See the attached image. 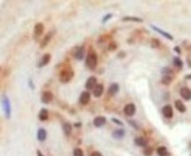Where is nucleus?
Here are the masks:
<instances>
[{
	"label": "nucleus",
	"instance_id": "nucleus-7",
	"mask_svg": "<svg viewBox=\"0 0 191 156\" xmlns=\"http://www.w3.org/2000/svg\"><path fill=\"white\" fill-rule=\"evenodd\" d=\"M54 99V95L52 94V92L50 91H45L42 93V97H41V101L42 103L44 104H48L50 103Z\"/></svg>",
	"mask_w": 191,
	"mask_h": 156
},
{
	"label": "nucleus",
	"instance_id": "nucleus-30",
	"mask_svg": "<svg viewBox=\"0 0 191 156\" xmlns=\"http://www.w3.org/2000/svg\"><path fill=\"white\" fill-rule=\"evenodd\" d=\"M117 47H118V45H117V43H116V42H110L108 43V50L111 52L116 51L117 50Z\"/></svg>",
	"mask_w": 191,
	"mask_h": 156
},
{
	"label": "nucleus",
	"instance_id": "nucleus-28",
	"mask_svg": "<svg viewBox=\"0 0 191 156\" xmlns=\"http://www.w3.org/2000/svg\"><path fill=\"white\" fill-rule=\"evenodd\" d=\"M143 154L144 156H151L153 154V148L151 146H147L146 147H144L143 151Z\"/></svg>",
	"mask_w": 191,
	"mask_h": 156
},
{
	"label": "nucleus",
	"instance_id": "nucleus-16",
	"mask_svg": "<svg viewBox=\"0 0 191 156\" xmlns=\"http://www.w3.org/2000/svg\"><path fill=\"white\" fill-rule=\"evenodd\" d=\"M52 36H53L52 32H49L48 34H47L43 37V39L42 40V42H41V43H40V48H41V49H44L45 47L48 46L49 42H50L51 39H52Z\"/></svg>",
	"mask_w": 191,
	"mask_h": 156
},
{
	"label": "nucleus",
	"instance_id": "nucleus-20",
	"mask_svg": "<svg viewBox=\"0 0 191 156\" xmlns=\"http://www.w3.org/2000/svg\"><path fill=\"white\" fill-rule=\"evenodd\" d=\"M46 138H47V131L44 128H40L37 131V139L40 142H43L45 141Z\"/></svg>",
	"mask_w": 191,
	"mask_h": 156
},
{
	"label": "nucleus",
	"instance_id": "nucleus-19",
	"mask_svg": "<svg viewBox=\"0 0 191 156\" xmlns=\"http://www.w3.org/2000/svg\"><path fill=\"white\" fill-rule=\"evenodd\" d=\"M134 143L136 144V146H140V147H146L147 146V139L143 137H138L134 139Z\"/></svg>",
	"mask_w": 191,
	"mask_h": 156
},
{
	"label": "nucleus",
	"instance_id": "nucleus-4",
	"mask_svg": "<svg viewBox=\"0 0 191 156\" xmlns=\"http://www.w3.org/2000/svg\"><path fill=\"white\" fill-rule=\"evenodd\" d=\"M44 30L45 26L43 23L37 22L34 26V38H39L40 36H42L44 33Z\"/></svg>",
	"mask_w": 191,
	"mask_h": 156
},
{
	"label": "nucleus",
	"instance_id": "nucleus-34",
	"mask_svg": "<svg viewBox=\"0 0 191 156\" xmlns=\"http://www.w3.org/2000/svg\"><path fill=\"white\" fill-rule=\"evenodd\" d=\"M111 121H112L114 124L117 125H120V126H123V123H122L121 120H119V119L116 118V117H112V118H111Z\"/></svg>",
	"mask_w": 191,
	"mask_h": 156
},
{
	"label": "nucleus",
	"instance_id": "nucleus-40",
	"mask_svg": "<svg viewBox=\"0 0 191 156\" xmlns=\"http://www.w3.org/2000/svg\"><path fill=\"white\" fill-rule=\"evenodd\" d=\"M36 154H37V156H44L40 150H37V151H36Z\"/></svg>",
	"mask_w": 191,
	"mask_h": 156
},
{
	"label": "nucleus",
	"instance_id": "nucleus-2",
	"mask_svg": "<svg viewBox=\"0 0 191 156\" xmlns=\"http://www.w3.org/2000/svg\"><path fill=\"white\" fill-rule=\"evenodd\" d=\"M98 64V55L94 51H90L86 58V65L89 70H94Z\"/></svg>",
	"mask_w": 191,
	"mask_h": 156
},
{
	"label": "nucleus",
	"instance_id": "nucleus-26",
	"mask_svg": "<svg viewBox=\"0 0 191 156\" xmlns=\"http://www.w3.org/2000/svg\"><path fill=\"white\" fill-rule=\"evenodd\" d=\"M157 154L159 156H167L168 155V151L166 146H160L157 148Z\"/></svg>",
	"mask_w": 191,
	"mask_h": 156
},
{
	"label": "nucleus",
	"instance_id": "nucleus-9",
	"mask_svg": "<svg viewBox=\"0 0 191 156\" xmlns=\"http://www.w3.org/2000/svg\"><path fill=\"white\" fill-rule=\"evenodd\" d=\"M162 114L163 116L166 117V118H172L173 116V107L169 104L165 105L163 108H162Z\"/></svg>",
	"mask_w": 191,
	"mask_h": 156
},
{
	"label": "nucleus",
	"instance_id": "nucleus-1",
	"mask_svg": "<svg viewBox=\"0 0 191 156\" xmlns=\"http://www.w3.org/2000/svg\"><path fill=\"white\" fill-rule=\"evenodd\" d=\"M73 77H74V71L72 70L71 66H66L60 71L59 80L64 84L69 83L73 78Z\"/></svg>",
	"mask_w": 191,
	"mask_h": 156
},
{
	"label": "nucleus",
	"instance_id": "nucleus-33",
	"mask_svg": "<svg viewBox=\"0 0 191 156\" xmlns=\"http://www.w3.org/2000/svg\"><path fill=\"white\" fill-rule=\"evenodd\" d=\"M112 18V13H108V14H106L105 16H103V18H102V23H106L108 20H110Z\"/></svg>",
	"mask_w": 191,
	"mask_h": 156
},
{
	"label": "nucleus",
	"instance_id": "nucleus-29",
	"mask_svg": "<svg viewBox=\"0 0 191 156\" xmlns=\"http://www.w3.org/2000/svg\"><path fill=\"white\" fill-rule=\"evenodd\" d=\"M160 46V40L156 39V38H152L151 40V47L153 48V49H157Z\"/></svg>",
	"mask_w": 191,
	"mask_h": 156
},
{
	"label": "nucleus",
	"instance_id": "nucleus-39",
	"mask_svg": "<svg viewBox=\"0 0 191 156\" xmlns=\"http://www.w3.org/2000/svg\"><path fill=\"white\" fill-rule=\"evenodd\" d=\"M28 83H29V86H30V87H31L32 89H34V83H32V79H29Z\"/></svg>",
	"mask_w": 191,
	"mask_h": 156
},
{
	"label": "nucleus",
	"instance_id": "nucleus-41",
	"mask_svg": "<svg viewBox=\"0 0 191 156\" xmlns=\"http://www.w3.org/2000/svg\"><path fill=\"white\" fill-rule=\"evenodd\" d=\"M184 78H185V79H189V80H191V74H188V75H186Z\"/></svg>",
	"mask_w": 191,
	"mask_h": 156
},
{
	"label": "nucleus",
	"instance_id": "nucleus-15",
	"mask_svg": "<svg viewBox=\"0 0 191 156\" xmlns=\"http://www.w3.org/2000/svg\"><path fill=\"white\" fill-rule=\"evenodd\" d=\"M151 27L154 31H156L157 33L160 34L161 35H163L164 37H166V38L168 39V40H170V41H173V35H172V34H170L169 33L166 32V31H164L163 29H161V28H160V27H158V26H153V25H151Z\"/></svg>",
	"mask_w": 191,
	"mask_h": 156
},
{
	"label": "nucleus",
	"instance_id": "nucleus-23",
	"mask_svg": "<svg viewBox=\"0 0 191 156\" xmlns=\"http://www.w3.org/2000/svg\"><path fill=\"white\" fill-rule=\"evenodd\" d=\"M174 106H175L176 109H177L179 112H181V113H184V112L186 111V109H187L185 104L183 103L181 100H176V101L174 102Z\"/></svg>",
	"mask_w": 191,
	"mask_h": 156
},
{
	"label": "nucleus",
	"instance_id": "nucleus-14",
	"mask_svg": "<svg viewBox=\"0 0 191 156\" xmlns=\"http://www.w3.org/2000/svg\"><path fill=\"white\" fill-rule=\"evenodd\" d=\"M120 86L118 83H112L109 87H108V94L110 95V96H115L118 92H119Z\"/></svg>",
	"mask_w": 191,
	"mask_h": 156
},
{
	"label": "nucleus",
	"instance_id": "nucleus-8",
	"mask_svg": "<svg viewBox=\"0 0 191 156\" xmlns=\"http://www.w3.org/2000/svg\"><path fill=\"white\" fill-rule=\"evenodd\" d=\"M180 94H181V98L185 101H190L191 100V89L187 86H183L181 88Z\"/></svg>",
	"mask_w": 191,
	"mask_h": 156
},
{
	"label": "nucleus",
	"instance_id": "nucleus-3",
	"mask_svg": "<svg viewBox=\"0 0 191 156\" xmlns=\"http://www.w3.org/2000/svg\"><path fill=\"white\" fill-rule=\"evenodd\" d=\"M2 103H3V106H4V116H5V117L7 119H10L11 118V115H12V108H11L10 101H9V98L7 97V95H5V94L3 95Z\"/></svg>",
	"mask_w": 191,
	"mask_h": 156
},
{
	"label": "nucleus",
	"instance_id": "nucleus-37",
	"mask_svg": "<svg viewBox=\"0 0 191 156\" xmlns=\"http://www.w3.org/2000/svg\"><path fill=\"white\" fill-rule=\"evenodd\" d=\"M90 156H102V155H101L100 152H98V151H94V152H93V153L91 154V155Z\"/></svg>",
	"mask_w": 191,
	"mask_h": 156
},
{
	"label": "nucleus",
	"instance_id": "nucleus-11",
	"mask_svg": "<svg viewBox=\"0 0 191 156\" xmlns=\"http://www.w3.org/2000/svg\"><path fill=\"white\" fill-rule=\"evenodd\" d=\"M106 124H107V118L105 116H96L94 119V125L96 128H100V127L104 126Z\"/></svg>",
	"mask_w": 191,
	"mask_h": 156
},
{
	"label": "nucleus",
	"instance_id": "nucleus-12",
	"mask_svg": "<svg viewBox=\"0 0 191 156\" xmlns=\"http://www.w3.org/2000/svg\"><path fill=\"white\" fill-rule=\"evenodd\" d=\"M96 85H97V78L95 76H91L87 78L86 82V90H94Z\"/></svg>",
	"mask_w": 191,
	"mask_h": 156
},
{
	"label": "nucleus",
	"instance_id": "nucleus-43",
	"mask_svg": "<svg viewBox=\"0 0 191 156\" xmlns=\"http://www.w3.org/2000/svg\"><path fill=\"white\" fill-rule=\"evenodd\" d=\"M190 146H191V144H190Z\"/></svg>",
	"mask_w": 191,
	"mask_h": 156
},
{
	"label": "nucleus",
	"instance_id": "nucleus-38",
	"mask_svg": "<svg viewBox=\"0 0 191 156\" xmlns=\"http://www.w3.org/2000/svg\"><path fill=\"white\" fill-rule=\"evenodd\" d=\"M173 51L176 52V53H178V54H181V51L180 47H178V46H175V47L173 48Z\"/></svg>",
	"mask_w": 191,
	"mask_h": 156
},
{
	"label": "nucleus",
	"instance_id": "nucleus-22",
	"mask_svg": "<svg viewBox=\"0 0 191 156\" xmlns=\"http://www.w3.org/2000/svg\"><path fill=\"white\" fill-rule=\"evenodd\" d=\"M63 131H64V133L65 136H67V137L71 136V134H72V124L69 123V122L64 123V124L63 125Z\"/></svg>",
	"mask_w": 191,
	"mask_h": 156
},
{
	"label": "nucleus",
	"instance_id": "nucleus-10",
	"mask_svg": "<svg viewBox=\"0 0 191 156\" xmlns=\"http://www.w3.org/2000/svg\"><path fill=\"white\" fill-rule=\"evenodd\" d=\"M85 53H86L85 45H82V46H80V47H77V48H76V51H75V53H74V57H75L77 60H82V59L84 58Z\"/></svg>",
	"mask_w": 191,
	"mask_h": 156
},
{
	"label": "nucleus",
	"instance_id": "nucleus-31",
	"mask_svg": "<svg viewBox=\"0 0 191 156\" xmlns=\"http://www.w3.org/2000/svg\"><path fill=\"white\" fill-rule=\"evenodd\" d=\"M173 73V70H172L171 68H169V67H164V68H162V70H161V73L164 74V76H165V75H169V76H171V74H172Z\"/></svg>",
	"mask_w": 191,
	"mask_h": 156
},
{
	"label": "nucleus",
	"instance_id": "nucleus-36",
	"mask_svg": "<svg viewBox=\"0 0 191 156\" xmlns=\"http://www.w3.org/2000/svg\"><path fill=\"white\" fill-rule=\"evenodd\" d=\"M126 56V53H125L124 51H120L119 53L117 54V56H118L119 58H124V56Z\"/></svg>",
	"mask_w": 191,
	"mask_h": 156
},
{
	"label": "nucleus",
	"instance_id": "nucleus-13",
	"mask_svg": "<svg viewBox=\"0 0 191 156\" xmlns=\"http://www.w3.org/2000/svg\"><path fill=\"white\" fill-rule=\"evenodd\" d=\"M50 59H51V55L49 53H45L40 59L39 63H38V67L42 68V67H44L45 65H47L48 63L50 62Z\"/></svg>",
	"mask_w": 191,
	"mask_h": 156
},
{
	"label": "nucleus",
	"instance_id": "nucleus-5",
	"mask_svg": "<svg viewBox=\"0 0 191 156\" xmlns=\"http://www.w3.org/2000/svg\"><path fill=\"white\" fill-rule=\"evenodd\" d=\"M136 105L134 103H128L125 105L123 111L127 116H133L136 113Z\"/></svg>",
	"mask_w": 191,
	"mask_h": 156
},
{
	"label": "nucleus",
	"instance_id": "nucleus-35",
	"mask_svg": "<svg viewBox=\"0 0 191 156\" xmlns=\"http://www.w3.org/2000/svg\"><path fill=\"white\" fill-rule=\"evenodd\" d=\"M128 122H129V124H130L131 126H133L136 130H138V125L136 124V122H135V121H133V120H129Z\"/></svg>",
	"mask_w": 191,
	"mask_h": 156
},
{
	"label": "nucleus",
	"instance_id": "nucleus-18",
	"mask_svg": "<svg viewBox=\"0 0 191 156\" xmlns=\"http://www.w3.org/2000/svg\"><path fill=\"white\" fill-rule=\"evenodd\" d=\"M125 136V130L123 129H116L112 132V138L115 139H121Z\"/></svg>",
	"mask_w": 191,
	"mask_h": 156
},
{
	"label": "nucleus",
	"instance_id": "nucleus-6",
	"mask_svg": "<svg viewBox=\"0 0 191 156\" xmlns=\"http://www.w3.org/2000/svg\"><path fill=\"white\" fill-rule=\"evenodd\" d=\"M91 100V94L88 91H83L79 96V103L82 105H87Z\"/></svg>",
	"mask_w": 191,
	"mask_h": 156
},
{
	"label": "nucleus",
	"instance_id": "nucleus-17",
	"mask_svg": "<svg viewBox=\"0 0 191 156\" xmlns=\"http://www.w3.org/2000/svg\"><path fill=\"white\" fill-rule=\"evenodd\" d=\"M103 91H104V86L102 84H97L96 86L93 90L94 96L96 97V98L100 97L102 95V94H103Z\"/></svg>",
	"mask_w": 191,
	"mask_h": 156
},
{
	"label": "nucleus",
	"instance_id": "nucleus-27",
	"mask_svg": "<svg viewBox=\"0 0 191 156\" xmlns=\"http://www.w3.org/2000/svg\"><path fill=\"white\" fill-rule=\"evenodd\" d=\"M173 81V77L169 75H165L161 78V83L165 86H169Z\"/></svg>",
	"mask_w": 191,
	"mask_h": 156
},
{
	"label": "nucleus",
	"instance_id": "nucleus-21",
	"mask_svg": "<svg viewBox=\"0 0 191 156\" xmlns=\"http://www.w3.org/2000/svg\"><path fill=\"white\" fill-rule=\"evenodd\" d=\"M122 21H132V22H136V23H142L143 21V19L136 17V16H125L121 19Z\"/></svg>",
	"mask_w": 191,
	"mask_h": 156
},
{
	"label": "nucleus",
	"instance_id": "nucleus-25",
	"mask_svg": "<svg viewBox=\"0 0 191 156\" xmlns=\"http://www.w3.org/2000/svg\"><path fill=\"white\" fill-rule=\"evenodd\" d=\"M39 119L42 122L48 120V111L46 108H42L39 112V116H38Z\"/></svg>",
	"mask_w": 191,
	"mask_h": 156
},
{
	"label": "nucleus",
	"instance_id": "nucleus-24",
	"mask_svg": "<svg viewBox=\"0 0 191 156\" xmlns=\"http://www.w3.org/2000/svg\"><path fill=\"white\" fill-rule=\"evenodd\" d=\"M173 64L174 67L177 68L178 70H181L183 68V62L179 56H174L173 58Z\"/></svg>",
	"mask_w": 191,
	"mask_h": 156
},
{
	"label": "nucleus",
	"instance_id": "nucleus-42",
	"mask_svg": "<svg viewBox=\"0 0 191 156\" xmlns=\"http://www.w3.org/2000/svg\"><path fill=\"white\" fill-rule=\"evenodd\" d=\"M81 125H81V123H77V124H75V125H74V126H75V127H78V128H79Z\"/></svg>",
	"mask_w": 191,
	"mask_h": 156
},
{
	"label": "nucleus",
	"instance_id": "nucleus-32",
	"mask_svg": "<svg viewBox=\"0 0 191 156\" xmlns=\"http://www.w3.org/2000/svg\"><path fill=\"white\" fill-rule=\"evenodd\" d=\"M73 156H84V153L81 148H75L73 150Z\"/></svg>",
	"mask_w": 191,
	"mask_h": 156
}]
</instances>
